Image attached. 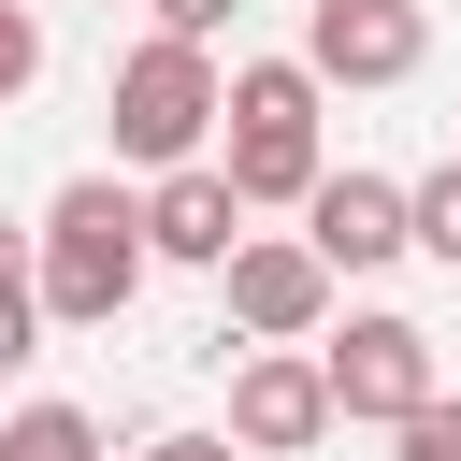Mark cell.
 Here are the masks:
<instances>
[{
    "label": "cell",
    "mask_w": 461,
    "mask_h": 461,
    "mask_svg": "<svg viewBox=\"0 0 461 461\" xmlns=\"http://www.w3.org/2000/svg\"><path fill=\"white\" fill-rule=\"evenodd\" d=\"M130 288H144V216H130V187H115V173H72V187L43 202V230H29V303H43L58 331H115Z\"/></svg>",
    "instance_id": "1"
},
{
    "label": "cell",
    "mask_w": 461,
    "mask_h": 461,
    "mask_svg": "<svg viewBox=\"0 0 461 461\" xmlns=\"http://www.w3.org/2000/svg\"><path fill=\"white\" fill-rule=\"evenodd\" d=\"M216 173H230V202L259 216V202H303L331 158H317V72L303 58H245V72H216Z\"/></svg>",
    "instance_id": "2"
},
{
    "label": "cell",
    "mask_w": 461,
    "mask_h": 461,
    "mask_svg": "<svg viewBox=\"0 0 461 461\" xmlns=\"http://www.w3.org/2000/svg\"><path fill=\"white\" fill-rule=\"evenodd\" d=\"M216 144V43H130L115 58V158H144V173H173V158H202Z\"/></svg>",
    "instance_id": "3"
},
{
    "label": "cell",
    "mask_w": 461,
    "mask_h": 461,
    "mask_svg": "<svg viewBox=\"0 0 461 461\" xmlns=\"http://www.w3.org/2000/svg\"><path fill=\"white\" fill-rule=\"evenodd\" d=\"M216 288H230V331H245V346H317V331H331V274H317L303 230H245V245L216 259Z\"/></svg>",
    "instance_id": "4"
},
{
    "label": "cell",
    "mask_w": 461,
    "mask_h": 461,
    "mask_svg": "<svg viewBox=\"0 0 461 461\" xmlns=\"http://www.w3.org/2000/svg\"><path fill=\"white\" fill-rule=\"evenodd\" d=\"M317 389H331V418H418L432 403V331L418 317H346L317 346Z\"/></svg>",
    "instance_id": "5"
},
{
    "label": "cell",
    "mask_w": 461,
    "mask_h": 461,
    "mask_svg": "<svg viewBox=\"0 0 461 461\" xmlns=\"http://www.w3.org/2000/svg\"><path fill=\"white\" fill-rule=\"evenodd\" d=\"M317 432H331L317 346H245V360H230V447H245V461H303Z\"/></svg>",
    "instance_id": "6"
},
{
    "label": "cell",
    "mask_w": 461,
    "mask_h": 461,
    "mask_svg": "<svg viewBox=\"0 0 461 461\" xmlns=\"http://www.w3.org/2000/svg\"><path fill=\"white\" fill-rule=\"evenodd\" d=\"M432 58V14L418 0H317L303 14V72L317 86H403Z\"/></svg>",
    "instance_id": "7"
},
{
    "label": "cell",
    "mask_w": 461,
    "mask_h": 461,
    "mask_svg": "<svg viewBox=\"0 0 461 461\" xmlns=\"http://www.w3.org/2000/svg\"><path fill=\"white\" fill-rule=\"evenodd\" d=\"M130 216H144V259H187V274H216V259L245 245V202H230V173H216V158H173Z\"/></svg>",
    "instance_id": "8"
},
{
    "label": "cell",
    "mask_w": 461,
    "mask_h": 461,
    "mask_svg": "<svg viewBox=\"0 0 461 461\" xmlns=\"http://www.w3.org/2000/svg\"><path fill=\"white\" fill-rule=\"evenodd\" d=\"M303 245H317V274H389L403 259V187L389 173H317L303 187Z\"/></svg>",
    "instance_id": "9"
},
{
    "label": "cell",
    "mask_w": 461,
    "mask_h": 461,
    "mask_svg": "<svg viewBox=\"0 0 461 461\" xmlns=\"http://www.w3.org/2000/svg\"><path fill=\"white\" fill-rule=\"evenodd\" d=\"M0 461H101V418L86 403H14L0 418Z\"/></svg>",
    "instance_id": "10"
},
{
    "label": "cell",
    "mask_w": 461,
    "mask_h": 461,
    "mask_svg": "<svg viewBox=\"0 0 461 461\" xmlns=\"http://www.w3.org/2000/svg\"><path fill=\"white\" fill-rule=\"evenodd\" d=\"M403 245H418V259H447V274H461V158H447V173H418V187H403Z\"/></svg>",
    "instance_id": "11"
},
{
    "label": "cell",
    "mask_w": 461,
    "mask_h": 461,
    "mask_svg": "<svg viewBox=\"0 0 461 461\" xmlns=\"http://www.w3.org/2000/svg\"><path fill=\"white\" fill-rule=\"evenodd\" d=\"M29 86H43V14H29V0H0V115H14Z\"/></svg>",
    "instance_id": "12"
},
{
    "label": "cell",
    "mask_w": 461,
    "mask_h": 461,
    "mask_svg": "<svg viewBox=\"0 0 461 461\" xmlns=\"http://www.w3.org/2000/svg\"><path fill=\"white\" fill-rule=\"evenodd\" d=\"M389 432H403V461H461V403H447V389H432L418 418H389Z\"/></svg>",
    "instance_id": "13"
},
{
    "label": "cell",
    "mask_w": 461,
    "mask_h": 461,
    "mask_svg": "<svg viewBox=\"0 0 461 461\" xmlns=\"http://www.w3.org/2000/svg\"><path fill=\"white\" fill-rule=\"evenodd\" d=\"M14 360H43V303H29V288H0V375H14Z\"/></svg>",
    "instance_id": "14"
},
{
    "label": "cell",
    "mask_w": 461,
    "mask_h": 461,
    "mask_svg": "<svg viewBox=\"0 0 461 461\" xmlns=\"http://www.w3.org/2000/svg\"><path fill=\"white\" fill-rule=\"evenodd\" d=\"M230 14H245V0H158V29H173V43H216Z\"/></svg>",
    "instance_id": "15"
},
{
    "label": "cell",
    "mask_w": 461,
    "mask_h": 461,
    "mask_svg": "<svg viewBox=\"0 0 461 461\" xmlns=\"http://www.w3.org/2000/svg\"><path fill=\"white\" fill-rule=\"evenodd\" d=\"M144 461H245V447H230V432H158Z\"/></svg>",
    "instance_id": "16"
},
{
    "label": "cell",
    "mask_w": 461,
    "mask_h": 461,
    "mask_svg": "<svg viewBox=\"0 0 461 461\" xmlns=\"http://www.w3.org/2000/svg\"><path fill=\"white\" fill-rule=\"evenodd\" d=\"M0 288H29V230L14 216H0Z\"/></svg>",
    "instance_id": "17"
}]
</instances>
